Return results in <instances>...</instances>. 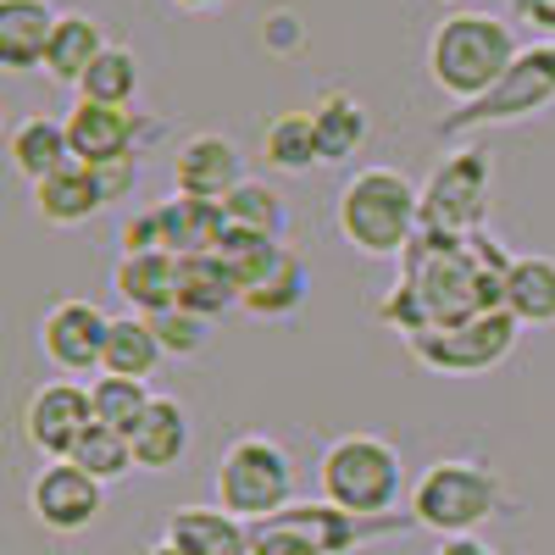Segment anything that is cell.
<instances>
[{"label":"cell","mask_w":555,"mask_h":555,"mask_svg":"<svg viewBox=\"0 0 555 555\" xmlns=\"http://www.w3.org/2000/svg\"><path fill=\"white\" fill-rule=\"evenodd\" d=\"M512 250L494 234H434L423 228L416 245L400 256L395 289L378 300V322L400 339L428 334V328H455L467 317L505 311V278H512Z\"/></svg>","instance_id":"1"},{"label":"cell","mask_w":555,"mask_h":555,"mask_svg":"<svg viewBox=\"0 0 555 555\" xmlns=\"http://www.w3.org/2000/svg\"><path fill=\"white\" fill-rule=\"evenodd\" d=\"M334 234L366 261H400L423 234V183L400 167H356L334 195Z\"/></svg>","instance_id":"2"},{"label":"cell","mask_w":555,"mask_h":555,"mask_svg":"<svg viewBox=\"0 0 555 555\" xmlns=\"http://www.w3.org/2000/svg\"><path fill=\"white\" fill-rule=\"evenodd\" d=\"M522 56L517 44V28L494 17V12H444L428 34V51H423V67H428V83L439 89L444 101L455 106H473L483 101L489 89L512 73V62Z\"/></svg>","instance_id":"3"},{"label":"cell","mask_w":555,"mask_h":555,"mask_svg":"<svg viewBox=\"0 0 555 555\" xmlns=\"http://www.w3.org/2000/svg\"><path fill=\"white\" fill-rule=\"evenodd\" d=\"M405 512L416 528H428L439 539H473L494 517H517V494L489 461L478 455H439L434 467L416 473Z\"/></svg>","instance_id":"4"},{"label":"cell","mask_w":555,"mask_h":555,"mask_svg":"<svg viewBox=\"0 0 555 555\" xmlns=\"http://www.w3.org/2000/svg\"><path fill=\"white\" fill-rule=\"evenodd\" d=\"M317 489L350 517H395L405 489V461L384 434H339L317 455Z\"/></svg>","instance_id":"5"},{"label":"cell","mask_w":555,"mask_h":555,"mask_svg":"<svg viewBox=\"0 0 555 555\" xmlns=\"http://www.w3.org/2000/svg\"><path fill=\"white\" fill-rule=\"evenodd\" d=\"M217 505L245 528L272 522L278 512L295 505V455L272 434H240L217 455Z\"/></svg>","instance_id":"6"},{"label":"cell","mask_w":555,"mask_h":555,"mask_svg":"<svg viewBox=\"0 0 555 555\" xmlns=\"http://www.w3.org/2000/svg\"><path fill=\"white\" fill-rule=\"evenodd\" d=\"M555 106V39H539V44H522V56L512 62L483 101L450 112L434 139H473V133H489V128H512V122H528V117H544Z\"/></svg>","instance_id":"7"},{"label":"cell","mask_w":555,"mask_h":555,"mask_svg":"<svg viewBox=\"0 0 555 555\" xmlns=\"http://www.w3.org/2000/svg\"><path fill=\"white\" fill-rule=\"evenodd\" d=\"M494 206V156L489 145H455L423 183V228L434 234H483Z\"/></svg>","instance_id":"8"},{"label":"cell","mask_w":555,"mask_h":555,"mask_svg":"<svg viewBox=\"0 0 555 555\" xmlns=\"http://www.w3.org/2000/svg\"><path fill=\"white\" fill-rule=\"evenodd\" d=\"M517 339H522V322L512 311H483V317L455 322V328L411 334L405 350L416 366H428L439 378H483L517 350Z\"/></svg>","instance_id":"9"},{"label":"cell","mask_w":555,"mask_h":555,"mask_svg":"<svg viewBox=\"0 0 555 555\" xmlns=\"http://www.w3.org/2000/svg\"><path fill=\"white\" fill-rule=\"evenodd\" d=\"M106 339H112V311L83 300V295H62L39 311L34 345L39 356L67 378H101L106 366Z\"/></svg>","instance_id":"10"},{"label":"cell","mask_w":555,"mask_h":555,"mask_svg":"<svg viewBox=\"0 0 555 555\" xmlns=\"http://www.w3.org/2000/svg\"><path fill=\"white\" fill-rule=\"evenodd\" d=\"M67 139H73V162L112 172V167H139V156L162 139V122L145 117V112H117V106L78 101L67 112Z\"/></svg>","instance_id":"11"},{"label":"cell","mask_w":555,"mask_h":555,"mask_svg":"<svg viewBox=\"0 0 555 555\" xmlns=\"http://www.w3.org/2000/svg\"><path fill=\"white\" fill-rule=\"evenodd\" d=\"M106 512V483H95L73 461H44V467L28 478V517L56 533V539H78L101 522Z\"/></svg>","instance_id":"12"},{"label":"cell","mask_w":555,"mask_h":555,"mask_svg":"<svg viewBox=\"0 0 555 555\" xmlns=\"http://www.w3.org/2000/svg\"><path fill=\"white\" fill-rule=\"evenodd\" d=\"M89 428H95V405H89V389L73 378H51L23 400V439L39 461H73Z\"/></svg>","instance_id":"13"},{"label":"cell","mask_w":555,"mask_h":555,"mask_svg":"<svg viewBox=\"0 0 555 555\" xmlns=\"http://www.w3.org/2000/svg\"><path fill=\"white\" fill-rule=\"evenodd\" d=\"M245 178H250V172H245L240 139L211 133V128H206V133H190V139H178V151H172V190H178V195L222 206Z\"/></svg>","instance_id":"14"},{"label":"cell","mask_w":555,"mask_h":555,"mask_svg":"<svg viewBox=\"0 0 555 555\" xmlns=\"http://www.w3.org/2000/svg\"><path fill=\"white\" fill-rule=\"evenodd\" d=\"M128 444H133V467L139 473H151V478L178 473L183 455L195 450V416H190V405H183L178 395H156L151 411L133 423Z\"/></svg>","instance_id":"15"},{"label":"cell","mask_w":555,"mask_h":555,"mask_svg":"<svg viewBox=\"0 0 555 555\" xmlns=\"http://www.w3.org/2000/svg\"><path fill=\"white\" fill-rule=\"evenodd\" d=\"M311 128H317V145H322V162L328 167H350L373 145V112H366V101L356 89H339V83H328L311 101Z\"/></svg>","instance_id":"16"},{"label":"cell","mask_w":555,"mask_h":555,"mask_svg":"<svg viewBox=\"0 0 555 555\" xmlns=\"http://www.w3.org/2000/svg\"><path fill=\"white\" fill-rule=\"evenodd\" d=\"M106 206H112L106 178L95 167H83V162H67L62 172L34 183V211H39V222H51V228H83V222H95Z\"/></svg>","instance_id":"17"},{"label":"cell","mask_w":555,"mask_h":555,"mask_svg":"<svg viewBox=\"0 0 555 555\" xmlns=\"http://www.w3.org/2000/svg\"><path fill=\"white\" fill-rule=\"evenodd\" d=\"M112 289L133 317H162L178 306V256L172 250H133L117 256L112 267Z\"/></svg>","instance_id":"18"},{"label":"cell","mask_w":555,"mask_h":555,"mask_svg":"<svg viewBox=\"0 0 555 555\" xmlns=\"http://www.w3.org/2000/svg\"><path fill=\"white\" fill-rule=\"evenodd\" d=\"M56 23H62V12L51 0H0V62H7V73L44 67Z\"/></svg>","instance_id":"19"},{"label":"cell","mask_w":555,"mask_h":555,"mask_svg":"<svg viewBox=\"0 0 555 555\" xmlns=\"http://www.w3.org/2000/svg\"><path fill=\"white\" fill-rule=\"evenodd\" d=\"M151 211H156L162 250H172V256H206V250H217L222 234H228L222 206H211V201H190V195H178V190H172L167 201H156Z\"/></svg>","instance_id":"20"},{"label":"cell","mask_w":555,"mask_h":555,"mask_svg":"<svg viewBox=\"0 0 555 555\" xmlns=\"http://www.w3.org/2000/svg\"><path fill=\"white\" fill-rule=\"evenodd\" d=\"M162 539L183 555H250V528L228 517L222 505H178Z\"/></svg>","instance_id":"21"},{"label":"cell","mask_w":555,"mask_h":555,"mask_svg":"<svg viewBox=\"0 0 555 555\" xmlns=\"http://www.w3.org/2000/svg\"><path fill=\"white\" fill-rule=\"evenodd\" d=\"M106 44L112 39H106V23L95 12H62V23L51 34V51H44V78L62 83V89H78L83 73L101 62Z\"/></svg>","instance_id":"22"},{"label":"cell","mask_w":555,"mask_h":555,"mask_svg":"<svg viewBox=\"0 0 555 555\" xmlns=\"http://www.w3.org/2000/svg\"><path fill=\"white\" fill-rule=\"evenodd\" d=\"M7 156H12L17 178H28V183H44L51 172H62V167L73 162L67 117H44V112H34V117L12 122V133H7Z\"/></svg>","instance_id":"23"},{"label":"cell","mask_w":555,"mask_h":555,"mask_svg":"<svg viewBox=\"0 0 555 555\" xmlns=\"http://www.w3.org/2000/svg\"><path fill=\"white\" fill-rule=\"evenodd\" d=\"M178 306L195 311V317H206V322H217L222 311L245 306V289H240L234 267H228L217 250H206V256H178Z\"/></svg>","instance_id":"24"},{"label":"cell","mask_w":555,"mask_h":555,"mask_svg":"<svg viewBox=\"0 0 555 555\" xmlns=\"http://www.w3.org/2000/svg\"><path fill=\"white\" fill-rule=\"evenodd\" d=\"M306 295H311V267L300 261V250L284 245L256 284H245V311L261 322H278V317H295L306 306Z\"/></svg>","instance_id":"25"},{"label":"cell","mask_w":555,"mask_h":555,"mask_svg":"<svg viewBox=\"0 0 555 555\" xmlns=\"http://www.w3.org/2000/svg\"><path fill=\"white\" fill-rule=\"evenodd\" d=\"M162 361H167V350H162V339H156V328H151V317H133V311L112 317L106 366H101L106 378H133V384H151Z\"/></svg>","instance_id":"26"},{"label":"cell","mask_w":555,"mask_h":555,"mask_svg":"<svg viewBox=\"0 0 555 555\" xmlns=\"http://www.w3.org/2000/svg\"><path fill=\"white\" fill-rule=\"evenodd\" d=\"M261 162L284 178H306L322 162V145H317V128H311V112H278L267 128H261Z\"/></svg>","instance_id":"27"},{"label":"cell","mask_w":555,"mask_h":555,"mask_svg":"<svg viewBox=\"0 0 555 555\" xmlns=\"http://www.w3.org/2000/svg\"><path fill=\"white\" fill-rule=\"evenodd\" d=\"M505 311L522 328H555V256H517L505 278Z\"/></svg>","instance_id":"28"},{"label":"cell","mask_w":555,"mask_h":555,"mask_svg":"<svg viewBox=\"0 0 555 555\" xmlns=\"http://www.w3.org/2000/svg\"><path fill=\"white\" fill-rule=\"evenodd\" d=\"M222 217H228V228H245V234L289 245V201L278 195L267 178H245L240 190L222 201Z\"/></svg>","instance_id":"29"},{"label":"cell","mask_w":555,"mask_h":555,"mask_svg":"<svg viewBox=\"0 0 555 555\" xmlns=\"http://www.w3.org/2000/svg\"><path fill=\"white\" fill-rule=\"evenodd\" d=\"M139 89H145V73H139V56L128 51V44H106L101 62L83 73L78 83V101L89 106H117V112H133Z\"/></svg>","instance_id":"30"},{"label":"cell","mask_w":555,"mask_h":555,"mask_svg":"<svg viewBox=\"0 0 555 555\" xmlns=\"http://www.w3.org/2000/svg\"><path fill=\"white\" fill-rule=\"evenodd\" d=\"M73 467H83L95 483H122L128 473H139L133 467V444H128V434H117V428H106V423H95L83 439H78V450H73Z\"/></svg>","instance_id":"31"},{"label":"cell","mask_w":555,"mask_h":555,"mask_svg":"<svg viewBox=\"0 0 555 555\" xmlns=\"http://www.w3.org/2000/svg\"><path fill=\"white\" fill-rule=\"evenodd\" d=\"M151 400H156V389L151 384H133V378H95L89 384V405H95V423H106V428H117V434H133V423L151 411Z\"/></svg>","instance_id":"32"},{"label":"cell","mask_w":555,"mask_h":555,"mask_svg":"<svg viewBox=\"0 0 555 555\" xmlns=\"http://www.w3.org/2000/svg\"><path fill=\"white\" fill-rule=\"evenodd\" d=\"M151 328H156V339H162V350H167L172 361H195V356H206V345H211V322L195 317V311H183V306L151 317Z\"/></svg>","instance_id":"33"},{"label":"cell","mask_w":555,"mask_h":555,"mask_svg":"<svg viewBox=\"0 0 555 555\" xmlns=\"http://www.w3.org/2000/svg\"><path fill=\"white\" fill-rule=\"evenodd\" d=\"M250 555H322V550H317L311 539L289 533V528L261 522V528H250Z\"/></svg>","instance_id":"34"},{"label":"cell","mask_w":555,"mask_h":555,"mask_svg":"<svg viewBox=\"0 0 555 555\" xmlns=\"http://www.w3.org/2000/svg\"><path fill=\"white\" fill-rule=\"evenodd\" d=\"M267 51H278V56H295L300 51V39H306V28H300V17L289 12V7H278L272 17H267Z\"/></svg>","instance_id":"35"},{"label":"cell","mask_w":555,"mask_h":555,"mask_svg":"<svg viewBox=\"0 0 555 555\" xmlns=\"http://www.w3.org/2000/svg\"><path fill=\"white\" fill-rule=\"evenodd\" d=\"M512 12H517L522 23H533L539 34L555 39V0H512Z\"/></svg>","instance_id":"36"},{"label":"cell","mask_w":555,"mask_h":555,"mask_svg":"<svg viewBox=\"0 0 555 555\" xmlns=\"http://www.w3.org/2000/svg\"><path fill=\"white\" fill-rule=\"evenodd\" d=\"M434 555H505V550L473 533V539H439V550H434Z\"/></svg>","instance_id":"37"},{"label":"cell","mask_w":555,"mask_h":555,"mask_svg":"<svg viewBox=\"0 0 555 555\" xmlns=\"http://www.w3.org/2000/svg\"><path fill=\"white\" fill-rule=\"evenodd\" d=\"M167 7H178V12H195V17H206V12H222V7H234V0H167Z\"/></svg>","instance_id":"38"},{"label":"cell","mask_w":555,"mask_h":555,"mask_svg":"<svg viewBox=\"0 0 555 555\" xmlns=\"http://www.w3.org/2000/svg\"><path fill=\"white\" fill-rule=\"evenodd\" d=\"M439 7H444V12H467V0H439Z\"/></svg>","instance_id":"39"}]
</instances>
